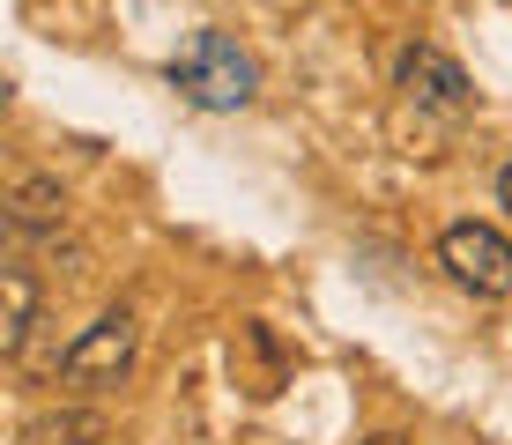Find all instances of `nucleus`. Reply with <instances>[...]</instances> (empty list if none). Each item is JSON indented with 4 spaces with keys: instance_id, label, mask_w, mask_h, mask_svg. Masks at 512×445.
I'll return each mask as SVG.
<instances>
[{
    "instance_id": "nucleus-1",
    "label": "nucleus",
    "mask_w": 512,
    "mask_h": 445,
    "mask_svg": "<svg viewBox=\"0 0 512 445\" xmlns=\"http://www.w3.org/2000/svg\"><path fill=\"white\" fill-rule=\"evenodd\" d=\"M171 89H179L186 104H201V112H245V104L260 97V67L238 38L193 30V45L171 60Z\"/></svg>"
},
{
    "instance_id": "nucleus-2",
    "label": "nucleus",
    "mask_w": 512,
    "mask_h": 445,
    "mask_svg": "<svg viewBox=\"0 0 512 445\" xmlns=\"http://www.w3.org/2000/svg\"><path fill=\"white\" fill-rule=\"evenodd\" d=\"M134 356H141V319L127 305H112L60 349V371H52V379H60L67 394H112V386L134 371Z\"/></svg>"
},
{
    "instance_id": "nucleus-3",
    "label": "nucleus",
    "mask_w": 512,
    "mask_h": 445,
    "mask_svg": "<svg viewBox=\"0 0 512 445\" xmlns=\"http://www.w3.org/2000/svg\"><path fill=\"white\" fill-rule=\"evenodd\" d=\"M438 267L461 282L468 297H512V238L498 223H446L438 230Z\"/></svg>"
},
{
    "instance_id": "nucleus-4",
    "label": "nucleus",
    "mask_w": 512,
    "mask_h": 445,
    "mask_svg": "<svg viewBox=\"0 0 512 445\" xmlns=\"http://www.w3.org/2000/svg\"><path fill=\"white\" fill-rule=\"evenodd\" d=\"M394 89H401L409 104H423V112H446V119H468V112H475V89H468V75H461V60H446L438 45H401Z\"/></svg>"
},
{
    "instance_id": "nucleus-5",
    "label": "nucleus",
    "mask_w": 512,
    "mask_h": 445,
    "mask_svg": "<svg viewBox=\"0 0 512 445\" xmlns=\"http://www.w3.org/2000/svg\"><path fill=\"white\" fill-rule=\"evenodd\" d=\"M0 216H8L15 238H60L67 230V186L52 171H23L8 186V201H0Z\"/></svg>"
},
{
    "instance_id": "nucleus-6",
    "label": "nucleus",
    "mask_w": 512,
    "mask_h": 445,
    "mask_svg": "<svg viewBox=\"0 0 512 445\" xmlns=\"http://www.w3.org/2000/svg\"><path fill=\"white\" fill-rule=\"evenodd\" d=\"M38 327H45V312H38V275H30V267H8V275H0V356H8V364H23L30 342H38Z\"/></svg>"
},
{
    "instance_id": "nucleus-7",
    "label": "nucleus",
    "mask_w": 512,
    "mask_h": 445,
    "mask_svg": "<svg viewBox=\"0 0 512 445\" xmlns=\"http://www.w3.org/2000/svg\"><path fill=\"white\" fill-rule=\"evenodd\" d=\"M97 438H104V416H97V408H82V401L38 408V416L23 423V445H97Z\"/></svg>"
},
{
    "instance_id": "nucleus-8",
    "label": "nucleus",
    "mask_w": 512,
    "mask_h": 445,
    "mask_svg": "<svg viewBox=\"0 0 512 445\" xmlns=\"http://www.w3.org/2000/svg\"><path fill=\"white\" fill-rule=\"evenodd\" d=\"M364 445H409V431H372Z\"/></svg>"
},
{
    "instance_id": "nucleus-9",
    "label": "nucleus",
    "mask_w": 512,
    "mask_h": 445,
    "mask_svg": "<svg viewBox=\"0 0 512 445\" xmlns=\"http://www.w3.org/2000/svg\"><path fill=\"white\" fill-rule=\"evenodd\" d=\"M498 201H505V208H512V164H505V171H498Z\"/></svg>"
},
{
    "instance_id": "nucleus-10",
    "label": "nucleus",
    "mask_w": 512,
    "mask_h": 445,
    "mask_svg": "<svg viewBox=\"0 0 512 445\" xmlns=\"http://www.w3.org/2000/svg\"><path fill=\"white\" fill-rule=\"evenodd\" d=\"M97 445H112V438H97Z\"/></svg>"
}]
</instances>
